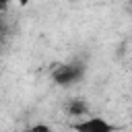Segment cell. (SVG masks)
<instances>
[{
    "instance_id": "obj_1",
    "label": "cell",
    "mask_w": 132,
    "mask_h": 132,
    "mask_svg": "<svg viewBox=\"0 0 132 132\" xmlns=\"http://www.w3.org/2000/svg\"><path fill=\"white\" fill-rule=\"evenodd\" d=\"M82 76H85V64H82V62L60 64V66L52 72L54 82L60 85V87H72V85H76Z\"/></svg>"
},
{
    "instance_id": "obj_2",
    "label": "cell",
    "mask_w": 132,
    "mask_h": 132,
    "mask_svg": "<svg viewBox=\"0 0 132 132\" xmlns=\"http://www.w3.org/2000/svg\"><path fill=\"white\" fill-rule=\"evenodd\" d=\"M72 128L76 132H116V126L111 122H107L105 118H82L76 124H72Z\"/></svg>"
},
{
    "instance_id": "obj_3",
    "label": "cell",
    "mask_w": 132,
    "mask_h": 132,
    "mask_svg": "<svg viewBox=\"0 0 132 132\" xmlns=\"http://www.w3.org/2000/svg\"><path fill=\"white\" fill-rule=\"evenodd\" d=\"M66 111H68L70 116L82 120V116H87V111H89V105H87L85 99H70V101L66 103Z\"/></svg>"
},
{
    "instance_id": "obj_4",
    "label": "cell",
    "mask_w": 132,
    "mask_h": 132,
    "mask_svg": "<svg viewBox=\"0 0 132 132\" xmlns=\"http://www.w3.org/2000/svg\"><path fill=\"white\" fill-rule=\"evenodd\" d=\"M23 132H54L50 126H45V124H35V126H31V128H27V130H23Z\"/></svg>"
},
{
    "instance_id": "obj_5",
    "label": "cell",
    "mask_w": 132,
    "mask_h": 132,
    "mask_svg": "<svg viewBox=\"0 0 132 132\" xmlns=\"http://www.w3.org/2000/svg\"><path fill=\"white\" fill-rule=\"evenodd\" d=\"M6 10H8V2H0V16H2Z\"/></svg>"
}]
</instances>
